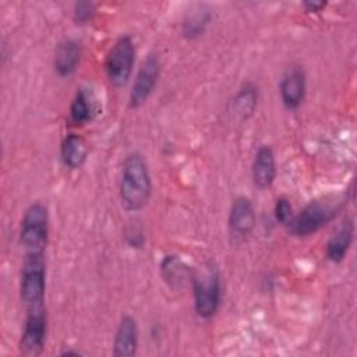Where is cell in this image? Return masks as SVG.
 I'll list each match as a JSON object with an SVG mask.
<instances>
[{
  "instance_id": "cell-19",
  "label": "cell",
  "mask_w": 357,
  "mask_h": 357,
  "mask_svg": "<svg viewBox=\"0 0 357 357\" xmlns=\"http://www.w3.org/2000/svg\"><path fill=\"white\" fill-rule=\"evenodd\" d=\"M257 99H258V91L254 85L245 84L236 95L233 102L234 113L240 119H248L252 116L255 107H257Z\"/></svg>"
},
{
  "instance_id": "cell-9",
  "label": "cell",
  "mask_w": 357,
  "mask_h": 357,
  "mask_svg": "<svg viewBox=\"0 0 357 357\" xmlns=\"http://www.w3.org/2000/svg\"><path fill=\"white\" fill-rule=\"evenodd\" d=\"M255 222L257 215L251 199L244 195L237 197L231 204L227 219L230 234L236 238H245L252 233Z\"/></svg>"
},
{
  "instance_id": "cell-13",
  "label": "cell",
  "mask_w": 357,
  "mask_h": 357,
  "mask_svg": "<svg viewBox=\"0 0 357 357\" xmlns=\"http://www.w3.org/2000/svg\"><path fill=\"white\" fill-rule=\"evenodd\" d=\"M81 54H82V49L78 40L68 38L60 42L56 49L54 60H53L54 71L57 73V75L60 77L71 75L79 64Z\"/></svg>"
},
{
  "instance_id": "cell-15",
  "label": "cell",
  "mask_w": 357,
  "mask_h": 357,
  "mask_svg": "<svg viewBox=\"0 0 357 357\" xmlns=\"http://www.w3.org/2000/svg\"><path fill=\"white\" fill-rule=\"evenodd\" d=\"M88 156V145L78 134H68L60 145V159L71 170L79 169Z\"/></svg>"
},
{
  "instance_id": "cell-1",
  "label": "cell",
  "mask_w": 357,
  "mask_h": 357,
  "mask_svg": "<svg viewBox=\"0 0 357 357\" xmlns=\"http://www.w3.org/2000/svg\"><path fill=\"white\" fill-rule=\"evenodd\" d=\"M152 195V178L141 153H130L121 166L120 199L126 209L141 211Z\"/></svg>"
},
{
  "instance_id": "cell-11",
  "label": "cell",
  "mask_w": 357,
  "mask_h": 357,
  "mask_svg": "<svg viewBox=\"0 0 357 357\" xmlns=\"http://www.w3.org/2000/svg\"><path fill=\"white\" fill-rule=\"evenodd\" d=\"M252 181L261 190L269 188L276 178L275 152L269 145H261L254 156L251 166Z\"/></svg>"
},
{
  "instance_id": "cell-6",
  "label": "cell",
  "mask_w": 357,
  "mask_h": 357,
  "mask_svg": "<svg viewBox=\"0 0 357 357\" xmlns=\"http://www.w3.org/2000/svg\"><path fill=\"white\" fill-rule=\"evenodd\" d=\"M135 61V45L131 36H120L109 49L105 59V71L109 82L116 86H124L132 74Z\"/></svg>"
},
{
  "instance_id": "cell-7",
  "label": "cell",
  "mask_w": 357,
  "mask_h": 357,
  "mask_svg": "<svg viewBox=\"0 0 357 357\" xmlns=\"http://www.w3.org/2000/svg\"><path fill=\"white\" fill-rule=\"evenodd\" d=\"M160 59L158 54L151 53L146 56V59L142 61L135 79L132 82L128 103L130 107L137 109L141 107L152 95L155 85L160 75Z\"/></svg>"
},
{
  "instance_id": "cell-5",
  "label": "cell",
  "mask_w": 357,
  "mask_h": 357,
  "mask_svg": "<svg viewBox=\"0 0 357 357\" xmlns=\"http://www.w3.org/2000/svg\"><path fill=\"white\" fill-rule=\"evenodd\" d=\"M49 237V213L47 208L35 202L31 204L21 219L20 241L26 252H43Z\"/></svg>"
},
{
  "instance_id": "cell-8",
  "label": "cell",
  "mask_w": 357,
  "mask_h": 357,
  "mask_svg": "<svg viewBox=\"0 0 357 357\" xmlns=\"http://www.w3.org/2000/svg\"><path fill=\"white\" fill-rule=\"evenodd\" d=\"M47 332L46 310L26 311L24 331L20 339V351L24 356H39L43 350Z\"/></svg>"
},
{
  "instance_id": "cell-23",
  "label": "cell",
  "mask_w": 357,
  "mask_h": 357,
  "mask_svg": "<svg viewBox=\"0 0 357 357\" xmlns=\"http://www.w3.org/2000/svg\"><path fill=\"white\" fill-rule=\"evenodd\" d=\"M61 356H79V351H77V350H64V351H61L60 353Z\"/></svg>"
},
{
  "instance_id": "cell-10",
  "label": "cell",
  "mask_w": 357,
  "mask_h": 357,
  "mask_svg": "<svg viewBox=\"0 0 357 357\" xmlns=\"http://www.w3.org/2000/svg\"><path fill=\"white\" fill-rule=\"evenodd\" d=\"M305 88H307V84H305V74L303 68L300 67L289 68L282 77V81L279 85L282 103L290 110L297 109L305 98Z\"/></svg>"
},
{
  "instance_id": "cell-3",
  "label": "cell",
  "mask_w": 357,
  "mask_h": 357,
  "mask_svg": "<svg viewBox=\"0 0 357 357\" xmlns=\"http://www.w3.org/2000/svg\"><path fill=\"white\" fill-rule=\"evenodd\" d=\"M46 293V261L43 252H26L20 280V298L26 311L43 310Z\"/></svg>"
},
{
  "instance_id": "cell-14",
  "label": "cell",
  "mask_w": 357,
  "mask_h": 357,
  "mask_svg": "<svg viewBox=\"0 0 357 357\" xmlns=\"http://www.w3.org/2000/svg\"><path fill=\"white\" fill-rule=\"evenodd\" d=\"M353 237H354L353 220L344 219L326 243V258L335 264L342 262L351 247Z\"/></svg>"
},
{
  "instance_id": "cell-2",
  "label": "cell",
  "mask_w": 357,
  "mask_h": 357,
  "mask_svg": "<svg viewBox=\"0 0 357 357\" xmlns=\"http://www.w3.org/2000/svg\"><path fill=\"white\" fill-rule=\"evenodd\" d=\"M194 310L199 318H212L222 298V284L219 269L212 264H206L201 271H194L191 278Z\"/></svg>"
},
{
  "instance_id": "cell-18",
  "label": "cell",
  "mask_w": 357,
  "mask_h": 357,
  "mask_svg": "<svg viewBox=\"0 0 357 357\" xmlns=\"http://www.w3.org/2000/svg\"><path fill=\"white\" fill-rule=\"evenodd\" d=\"M209 21H211V13L206 8L199 7L194 10V13L188 14L183 21V28H181L183 36L187 39H195L201 36L205 32Z\"/></svg>"
},
{
  "instance_id": "cell-4",
  "label": "cell",
  "mask_w": 357,
  "mask_h": 357,
  "mask_svg": "<svg viewBox=\"0 0 357 357\" xmlns=\"http://www.w3.org/2000/svg\"><path fill=\"white\" fill-rule=\"evenodd\" d=\"M339 209L340 204L337 201L314 199L293 216L287 229L290 234L297 237L311 236L335 219Z\"/></svg>"
},
{
  "instance_id": "cell-16",
  "label": "cell",
  "mask_w": 357,
  "mask_h": 357,
  "mask_svg": "<svg viewBox=\"0 0 357 357\" xmlns=\"http://www.w3.org/2000/svg\"><path fill=\"white\" fill-rule=\"evenodd\" d=\"M98 105L95 96L85 88H79L70 106V119L77 126H84L95 119Z\"/></svg>"
},
{
  "instance_id": "cell-22",
  "label": "cell",
  "mask_w": 357,
  "mask_h": 357,
  "mask_svg": "<svg viewBox=\"0 0 357 357\" xmlns=\"http://www.w3.org/2000/svg\"><path fill=\"white\" fill-rule=\"evenodd\" d=\"M303 7L307 13H319L326 7V1H304Z\"/></svg>"
},
{
  "instance_id": "cell-17",
  "label": "cell",
  "mask_w": 357,
  "mask_h": 357,
  "mask_svg": "<svg viewBox=\"0 0 357 357\" xmlns=\"http://www.w3.org/2000/svg\"><path fill=\"white\" fill-rule=\"evenodd\" d=\"M160 272L170 287H181L185 282H191L194 273V271H191L181 258L173 254L165 255L160 262Z\"/></svg>"
},
{
  "instance_id": "cell-20",
  "label": "cell",
  "mask_w": 357,
  "mask_h": 357,
  "mask_svg": "<svg viewBox=\"0 0 357 357\" xmlns=\"http://www.w3.org/2000/svg\"><path fill=\"white\" fill-rule=\"evenodd\" d=\"M96 13V6L92 1H78L73 7V17L77 24H86Z\"/></svg>"
},
{
  "instance_id": "cell-21",
  "label": "cell",
  "mask_w": 357,
  "mask_h": 357,
  "mask_svg": "<svg viewBox=\"0 0 357 357\" xmlns=\"http://www.w3.org/2000/svg\"><path fill=\"white\" fill-rule=\"evenodd\" d=\"M294 213H293V206L290 204V201L284 197H280L276 199L275 204V219L278 220V223L287 226L291 219H293Z\"/></svg>"
},
{
  "instance_id": "cell-12",
  "label": "cell",
  "mask_w": 357,
  "mask_h": 357,
  "mask_svg": "<svg viewBox=\"0 0 357 357\" xmlns=\"http://www.w3.org/2000/svg\"><path fill=\"white\" fill-rule=\"evenodd\" d=\"M138 349V326L137 321L124 315L116 329L113 340V356L116 357H131Z\"/></svg>"
}]
</instances>
